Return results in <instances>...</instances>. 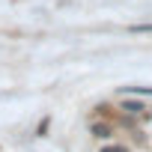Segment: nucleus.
Wrapping results in <instances>:
<instances>
[{
  "label": "nucleus",
  "instance_id": "nucleus-1",
  "mask_svg": "<svg viewBox=\"0 0 152 152\" xmlns=\"http://www.w3.org/2000/svg\"><path fill=\"white\" fill-rule=\"evenodd\" d=\"M90 131H93L96 137H110V134H113V128H110L107 122H93V128H90Z\"/></svg>",
  "mask_w": 152,
  "mask_h": 152
},
{
  "label": "nucleus",
  "instance_id": "nucleus-2",
  "mask_svg": "<svg viewBox=\"0 0 152 152\" xmlns=\"http://www.w3.org/2000/svg\"><path fill=\"white\" fill-rule=\"evenodd\" d=\"M122 93H131V96H149V99H152V87H122Z\"/></svg>",
  "mask_w": 152,
  "mask_h": 152
},
{
  "label": "nucleus",
  "instance_id": "nucleus-3",
  "mask_svg": "<svg viewBox=\"0 0 152 152\" xmlns=\"http://www.w3.org/2000/svg\"><path fill=\"white\" fill-rule=\"evenodd\" d=\"M122 110H128V113H140V110H146L140 102H122Z\"/></svg>",
  "mask_w": 152,
  "mask_h": 152
},
{
  "label": "nucleus",
  "instance_id": "nucleus-4",
  "mask_svg": "<svg viewBox=\"0 0 152 152\" xmlns=\"http://www.w3.org/2000/svg\"><path fill=\"white\" fill-rule=\"evenodd\" d=\"M131 33H152V24H131Z\"/></svg>",
  "mask_w": 152,
  "mask_h": 152
},
{
  "label": "nucleus",
  "instance_id": "nucleus-5",
  "mask_svg": "<svg viewBox=\"0 0 152 152\" xmlns=\"http://www.w3.org/2000/svg\"><path fill=\"white\" fill-rule=\"evenodd\" d=\"M102 152H128V149H125V146H104Z\"/></svg>",
  "mask_w": 152,
  "mask_h": 152
}]
</instances>
